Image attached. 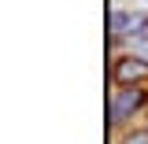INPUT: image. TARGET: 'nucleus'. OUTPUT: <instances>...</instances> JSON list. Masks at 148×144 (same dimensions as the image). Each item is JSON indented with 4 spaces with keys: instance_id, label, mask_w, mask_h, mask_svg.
Returning <instances> with one entry per match:
<instances>
[{
    "instance_id": "obj_4",
    "label": "nucleus",
    "mask_w": 148,
    "mask_h": 144,
    "mask_svg": "<svg viewBox=\"0 0 148 144\" xmlns=\"http://www.w3.org/2000/svg\"><path fill=\"white\" fill-rule=\"evenodd\" d=\"M126 144H148V133H145V129H141V133H130Z\"/></svg>"
},
{
    "instance_id": "obj_2",
    "label": "nucleus",
    "mask_w": 148,
    "mask_h": 144,
    "mask_svg": "<svg viewBox=\"0 0 148 144\" xmlns=\"http://www.w3.org/2000/svg\"><path fill=\"white\" fill-rule=\"evenodd\" d=\"M115 78H119L122 85H133V81L148 78V63H145V59H137V55H126V59H119V67H115Z\"/></svg>"
},
{
    "instance_id": "obj_1",
    "label": "nucleus",
    "mask_w": 148,
    "mask_h": 144,
    "mask_svg": "<svg viewBox=\"0 0 148 144\" xmlns=\"http://www.w3.org/2000/svg\"><path fill=\"white\" fill-rule=\"evenodd\" d=\"M137 107H141V92L137 89H119L115 100H111V122H122V118L133 115Z\"/></svg>"
},
{
    "instance_id": "obj_3",
    "label": "nucleus",
    "mask_w": 148,
    "mask_h": 144,
    "mask_svg": "<svg viewBox=\"0 0 148 144\" xmlns=\"http://www.w3.org/2000/svg\"><path fill=\"white\" fill-rule=\"evenodd\" d=\"M130 18L126 11H111V37H119V33H130Z\"/></svg>"
}]
</instances>
